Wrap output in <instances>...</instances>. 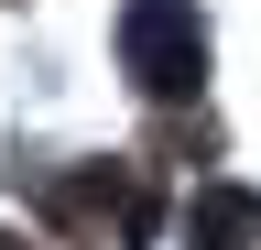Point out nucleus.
Returning a JSON list of instances; mask_svg holds the SVG:
<instances>
[{
	"label": "nucleus",
	"instance_id": "nucleus-1",
	"mask_svg": "<svg viewBox=\"0 0 261 250\" xmlns=\"http://www.w3.org/2000/svg\"><path fill=\"white\" fill-rule=\"evenodd\" d=\"M120 54H130V76H142L152 98H196V76H207V22H196V0H130L120 11Z\"/></svg>",
	"mask_w": 261,
	"mask_h": 250
},
{
	"label": "nucleus",
	"instance_id": "nucleus-2",
	"mask_svg": "<svg viewBox=\"0 0 261 250\" xmlns=\"http://www.w3.org/2000/svg\"><path fill=\"white\" fill-rule=\"evenodd\" d=\"M185 250H261V196L250 185H196L185 196Z\"/></svg>",
	"mask_w": 261,
	"mask_h": 250
}]
</instances>
